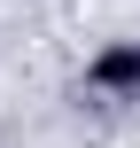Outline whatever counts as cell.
<instances>
[{"label":"cell","instance_id":"obj_1","mask_svg":"<svg viewBox=\"0 0 140 148\" xmlns=\"http://www.w3.org/2000/svg\"><path fill=\"white\" fill-rule=\"evenodd\" d=\"M94 86H140V39L132 47H109V55L94 62Z\"/></svg>","mask_w":140,"mask_h":148}]
</instances>
